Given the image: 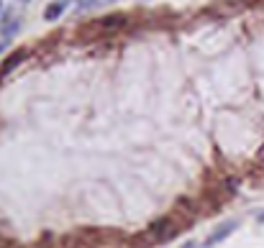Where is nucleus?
I'll return each instance as SVG.
<instances>
[{
  "label": "nucleus",
  "instance_id": "6e6552de",
  "mask_svg": "<svg viewBox=\"0 0 264 248\" xmlns=\"http://www.w3.org/2000/svg\"><path fill=\"white\" fill-rule=\"evenodd\" d=\"M18 3H29V0H18Z\"/></svg>",
  "mask_w": 264,
  "mask_h": 248
},
{
  "label": "nucleus",
  "instance_id": "20e7f679",
  "mask_svg": "<svg viewBox=\"0 0 264 248\" xmlns=\"http://www.w3.org/2000/svg\"><path fill=\"white\" fill-rule=\"evenodd\" d=\"M182 248H197V243L195 240H187V243H182Z\"/></svg>",
  "mask_w": 264,
  "mask_h": 248
},
{
  "label": "nucleus",
  "instance_id": "423d86ee",
  "mask_svg": "<svg viewBox=\"0 0 264 248\" xmlns=\"http://www.w3.org/2000/svg\"><path fill=\"white\" fill-rule=\"evenodd\" d=\"M256 220H259V222H264V212H259V215H256Z\"/></svg>",
  "mask_w": 264,
  "mask_h": 248
},
{
  "label": "nucleus",
  "instance_id": "f03ea898",
  "mask_svg": "<svg viewBox=\"0 0 264 248\" xmlns=\"http://www.w3.org/2000/svg\"><path fill=\"white\" fill-rule=\"evenodd\" d=\"M64 8H67V6H64L62 0H57V3L47 6V8H44V20H57V18L64 13Z\"/></svg>",
  "mask_w": 264,
  "mask_h": 248
},
{
  "label": "nucleus",
  "instance_id": "f257e3e1",
  "mask_svg": "<svg viewBox=\"0 0 264 248\" xmlns=\"http://www.w3.org/2000/svg\"><path fill=\"white\" fill-rule=\"evenodd\" d=\"M238 228V220H223L221 225H218V228L203 240V248H213V246H218V243H221V240H226L233 230Z\"/></svg>",
  "mask_w": 264,
  "mask_h": 248
},
{
  "label": "nucleus",
  "instance_id": "39448f33",
  "mask_svg": "<svg viewBox=\"0 0 264 248\" xmlns=\"http://www.w3.org/2000/svg\"><path fill=\"white\" fill-rule=\"evenodd\" d=\"M6 49H8V41H6V38H3V41H0V54H3V52H6Z\"/></svg>",
  "mask_w": 264,
  "mask_h": 248
},
{
  "label": "nucleus",
  "instance_id": "7ed1b4c3",
  "mask_svg": "<svg viewBox=\"0 0 264 248\" xmlns=\"http://www.w3.org/2000/svg\"><path fill=\"white\" fill-rule=\"evenodd\" d=\"M21 62H24V54H13L6 64H3V70H0V77H6V74H11L13 70H16V66L21 64Z\"/></svg>",
  "mask_w": 264,
  "mask_h": 248
},
{
  "label": "nucleus",
  "instance_id": "0eeeda50",
  "mask_svg": "<svg viewBox=\"0 0 264 248\" xmlns=\"http://www.w3.org/2000/svg\"><path fill=\"white\" fill-rule=\"evenodd\" d=\"M62 3H64V6H70V3H72V0H62Z\"/></svg>",
  "mask_w": 264,
  "mask_h": 248
}]
</instances>
